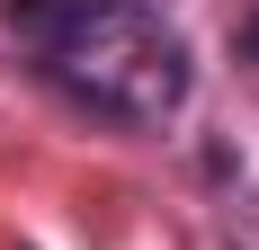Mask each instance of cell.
I'll return each instance as SVG.
<instances>
[{
	"label": "cell",
	"instance_id": "6da1fadb",
	"mask_svg": "<svg viewBox=\"0 0 259 250\" xmlns=\"http://www.w3.org/2000/svg\"><path fill=\"white\" fill-rule=\"evenodd\" d=\"M27 36H36L45 72L72 99H90L116 125H161V116H179L188 90H197L188 36L161 9H143V0H36Z\"/></svg>",
	"mask_w": 259,
	"mask_h": 250
},
{
	"label": "cell",
	"instance_id": "7a4b0ae2",
	"mask_svg": "<svg viewBox=\"0 0 259 250\" xmlns=\"http://www.w3.org/2000/svg\"><path fill=\"white\" fill-rule=\"evenodd\" d=\"M233 45H241V54H250V63H259V9H250V18L233 27Z\"/></svg>",
	"mask_w": 259,
	"mask_h": 250
}]
</instances>
